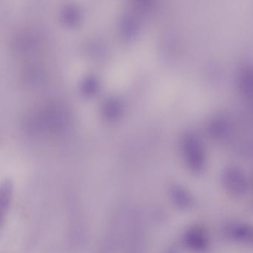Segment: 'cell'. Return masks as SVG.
Listing matches in <instances>:
<instances>
[{
	"mask_svg": "<svg viewBox=\"0 0 253 253\" xmlns=\"http://www.w3.org/2000/svg\"><path fill=\"white\" fill-rule=\"evenodd\" d=\"M185 139L182 147L185 164L192 173L200 174L206 167L205 151L196 136L186 134Z\"/></svg>",
	"mask_w": 253,
	"mask_h": 253,
	"instance_id": "1",
	"label": "cell"
},
{
	"mask_svg": "<svg viewBox=\"0 0 253 253\" xmlns=\"http://www.w3.org/2000/svg\"><path fill=\"white\" fill-rule=\"evenodd\" d=\"M183 244L193 253H204L210 247V238L207 231L200 225H192L183 233Z\"/></svg>",
	"mask_w": 253,
	"mask_h": 253,
	"instance_id": "2",
	"label": "cell"
},
{
	"mask_svg": "<svg viewBox=\"0 0 253 253\" xmlns=\"http://www.w3.org/2000/svg\"><path fill=\"white\" fill-rule=\"evenodd\" d=\"M222 183L226 190L234 196H242L248 189L245 173L237 167H228L223 171Z\"/></svg>",
	"mask_w": 253,
	"mask_h": 253,
	"instance_id": "3",
	"label": "cell"
},
{
	"mask_svg": "<svg viewBox=\"0 0 253 253\" xmlns=\"http://www.w3.org/2000/svg\"><path fill=\"white\" fill-rule=\"evenodd\" d=\"M170 197L173 204L180 210H189L193 204V198L190 192L180 186H173L170 189Z\"/></svg>",
	"mask_w": 253,
	"mask_h": 253,
	"instance_id": "5",
	"label": "cell"
},
{
	"mask_svg": "<svg viewBox=\"0 0 253 253\" xmlns=\"http://www.w3.org/2000/svg\"><path fill=\"white\" fill-rule=\"evenodd\" d=\"M225 238L232 242L253 247V226L242 222H232L223 228Z\"/></svg>",
	"mask_w": 253,
	"mask_h": 253,
	"instance_id": "4",
	"label": "cell"
}]
</instances>
